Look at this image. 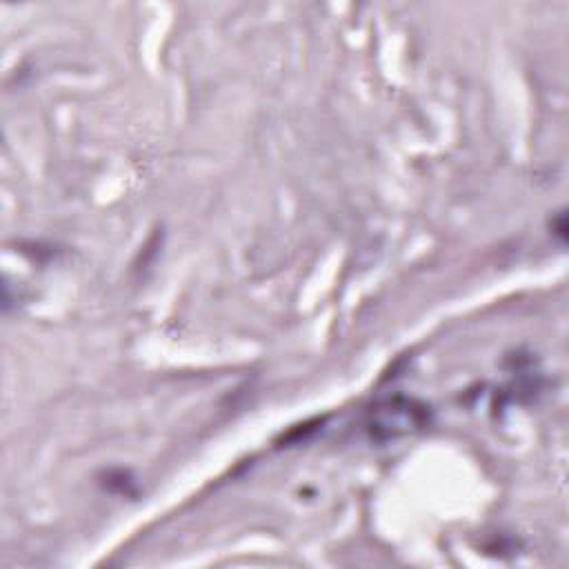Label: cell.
<instances>
[{
    "instance_id": "1",
    "label": "cell",
    "mask_w": 569,
    "mask_h": 569,
    "mask_svg": "<svg viewBox=\"0 0 569 569\" xmlns=\"http://www.w3.org/2000/svg\"><path fill=\"white\" fill-rule=\"evenodd\" d=\"M425 422H427V407L407 398H389L376 405L369 413V431L378 440L416 431Z\"/></svg>"
}]
</instances>
